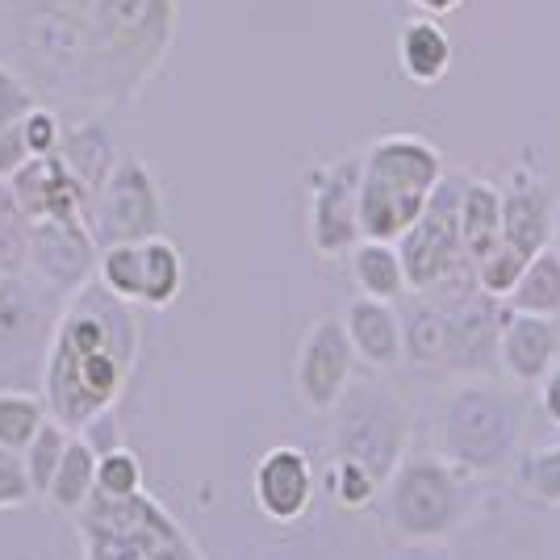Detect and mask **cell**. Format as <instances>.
I'll return each mask as SVG.
<instances>
[{"label": "cell", "instance_id": "8d00e7d4", "mask_svg": "<svg viewBox=\"0 0 560 560\" xmlns=\"http://www.w3.org/2000/svg\"><path fill=\"white\" fill-rule=\"evenodd\" d=\"M30 493L34 490H30V477H25L22 452L0 447V511H4V506H22Z\"/></svg>", "mask_w": 560, "mask_h": 560}, {"label": "cell", "instance_id": "1f68e13d", "mask_svg": "<svg viewBox=\"0 0 560 560\" xmlns=\"http://www.w3.org/2000/svg\"><path fill=\"white\" fill-rule=\"evenodd\" d=\"M25 252H30V218L18 206L13 188L0 180V268L25 272Z\"/></svg>", "mask_w": 560, "mask_h": 560}, {"label": "cell", "instance_id": "5bb4252c", "mask_svg": "<svg viewBox=\"0 0 560 560\" xmlns=\"http://www.w3.org/2000/svg\"><path fill=\"white\" fill-rule=\"evenodd\" d=\"M252 493H256V506L268 523H298V518L310 514L314 493H318L314 460L293 444L264 452V460L256 465V477H252Z\"/></svg>", "mask_w": 560, "mask_h": 560}, {"label": "cell", "instance_id": "ac0fdd59", "mask_svg": "<svg viewBox=\"0 0 560 560\" xmlns=\"http://www.w3.org/2000/svg\"><path fill=\"white\" fill-rule=\"evenodd\" d=\"M4 185L13 188L18 206L30 222L43 218H84L89 213V197L84 188L71 180V172L63 167L59 155H30Z\"/></svg>", "mask_w": 560, "mask_h": 560}, {"label": "cell", "instance_id": "9a60e30c", "mask_svg": "<svg viewBox=\"0 0 560 560\" xmlns=\"http://www.w3.org/2000/svg\"><path fill=\"white\" fill-rule=\"evenodd\" d=\"M506 302L472 293L465 305L447 314V360L452 376H498V330Z\"/></svg>", "mask_w": 560, "mask_h": 560}, {"label": "cell", "instance_id": "cb8c5ba5", "mask_svg": "<svg viewBox=\"0 0 560 560\" xmlns=\"http://www.w3.org/2000/svg\"><path fill=\"white\" fill-rule=\"evenodd\" d=\"M185 289V259L176 252V243L164 234L139 238V302L147 310H164L180 298Z\"/></svg>", "mask_w": 560, "mask_h": 560}, {"label": "cell", "instance_id": "d590c367", "mask_svg": "<svg viewBox=\"0 0 560 560\" xmlns=\"http://www.w3.org/2000/svg\"><path fill=\"white\" fill-rule=\"evenodd\" d=\"M59 135H63V121H59L55 109H47V105H34V109L22 117V139H25V147H30V155H55Z\"/></svg>", "mask_w": 560, "mask_h": 560}, {"label": "cell", "instance_id": "6da1fadb", "mask_svg": "<svg viewBox=\"0 0 560 560\" xmlns=\"http://www.w3.org/2000/svg\"><path fill=\"white\" fill-rule=\"evenodd\" d=\"M18 43L50 93L130 105L176 43V0H18Z\"/></svg>", "mask_w": 560, "mask_h": 560}, {"label": "cell", "instance_id": "8992f818", "mask_svg": "<svg viewBox=\"0 0 560 560\" xmlns=\"http://www.w3.org/2000/svg\"><path fill=\"white\" fill-rule=\"evenodd\" d=\"M75 514L89 560H206L185 527L142 490L130 498L93 490Z\"/></svg>", "mask_w": 560, "mask_h": 560}, {"label": "cell", "instance_id": "e575fe53", "mask_svg": "<svg viewBox=\"0 0 560 560\" xmlns=\"http://www.w3.org/2000/svg\"><path fill=\"white\" fill-rule=\"evenodd\" d=\"M34 105H38V101H34L30 80L0 63V130H4V126H18Z\"/></svg>", "mask_w": 560, "mask_h": 560}, {"label": "cell", "instance_id": "52a82bcc", "mask_svg": "<svg viewBox=\"0 0 560 560\" xmlns=\"http://www.w3.org/2000/svg\"><path fill=\"white\" fill-rule=\"evenodd\" d=\"M330 447L369 465L385 481L394 465L410 452V410L381 381H355L330 406Z\"/></svg>", "mask_w": 560, "mask_h": 560}, {"label": "cell", "instance_id": "836d02e7", "mask_svg": "<svg viewBox=\"0 0 560 560\" xmlns=\"http://www.w3.org/2000/svg\"><path fill=\"white\" fill-rule=\"evenodd\" d=\"M523 264H527V256H518L514 247L498 243L490 256H481L477 264H472V272H477V289H481L486 298L506 302V293L514 289V280H518V272H523Z\"/></svg>", "mask_w": 560, "mask_h": 560}, {"label": "cell", "instance_id": "30bf717a", "mask_svg": "<svg viewBox=\"0 0 560 560\" xmlns=\"http://www.w3.org/2000/svg\"><path fill=\"white\" fill-rule=\"evenodd\" d=\"M55 289L43 280H30L22 272L0 277V376L34 369V355H47L50 335H55V305H63Z\"/></svg>", "mask_w": 560, "mask_h": 560}, {"label": "cell", "instance_id": "d4e9b609", "mask_svg": "<svg viewBox=\"0 0 560 560\" xmlns=\"http://www.w3.org/2000/svg\"><path fill=\"white\" fill-rule=\"evenodd\" d=\"M351 280L364 298L376 302H401L410 289H406V272H401V256H397L394 243H381V238H360L348 252Z\"/></svg>", "mask_w": 560, "mask_h": 560}, {"label": "cell", "instance_id": "44dd1931", "mask_svg": "<svg viewBox=\"0 0 560 560\" xmlns=\"http://www.w3.org/2000/svg\"><path fill=\"white\" fill-rule=\"evenodd\" d=\"M55 155L63 160V167L71 172V180L84 188V197H89V206H93V197L101 192L105 176H109L117 164V147H114L109 126H105L101 117L75 121V126H68V130L59 135Z\"/></svg>", "mask_w": 560, "mask_h": 560}, {"label": "cell", "instance_id": "f546056e", "mask_svg": "<svg viewBox=\"0 0 560 560\" xmlns=\"http://www.w3.org/2000/svg\"><path fill=\"white\" fill-rule=\"evenodd\" d=\"M327 486L343 511H373L376 493H381V477L369 465L351 460V456H335L327 472Z\"/></svg>", "mask_w": 560, "mask_h": 560}, {"label": "cell", "instance_id": "484cf974", "mask_svg": "<svg viewBox=\"0 0 560 560\" xmlns=\"http://www.w3.org/2000/svg\"><path fill=\"white\" fill-rule=\"evenodd\" d=\"M506 310L518 314H539V318H560V252L548 243L536 256H527L523 272L506 293Z\"/></svg>", "mask_w": 560, "mask_h": 560}, {"label": "cell", "instance_id": "3957f363", "mask_svg": "<svg viewBox=\"0 0 560 560\" xmlns=\"http://www.w3.org/2000/svg\"><path fill=\"white\" fill-rule=\"evenodd\" d=\"M523 435L518 385L498 376H456L431 415V452L460 465L472 477L511 472Z\"/></svg>", "mask_w": 560, "mask_h": 560}, {"label": "cell", "instance_id": "74e56055", "mask_svg": "<svg viewBox=\"0 0 560 560\" xmlns=\"http://www.w3.org/2000/svg\"><path fill=\"white\" fill-rule=\"evenodd\" d=\"M25 160H30V147L22 139V121L18 126H4L0 130V180H9Z\"/></svg>", "mask_w": 560, "mask_h": 560}, {"label": "cell", "instance_id": "5b68a950", "mask_svg": "<svg viewBox=\"0 0 560 560\" xmlns=\"http://www.w3.org/2000/svg\"><path fill=\"white\" fill-rule=\"evenodd\" d=\"M444 151L422 135H381L360 151V238L397 243L444 180Z\"/></svg>", "mask_w": 560, "mask_h": 560}, {"label": "cell", "instance_id": "83f0119b", "mask_svg": "<svg viewBox=\"0 0 560 560\" xmlns=\"http://www.w3.org/2000/svg\"><path fill=\"white\" fill-rule=\"evenodd\" d=\"M514 486L539 506H560V444L518 452L511 465Z\"/></svg>", "mask_w": 560, "mask_h": 560}, {"label": "cell", "instance_id": "f35d334b", "mask_svg": "<svg viewBox=\"0 0 560 560\" xmlns=\"http://www.w3.org/2000/svg\"><path fill=\"white\" fill-rule=\"evenodd\" d=\"M539 406H544V419L560 427V360L539 376Z\"/></svg>", "mask_w": 560, "mask_h": 560}, {"label": "cell", "instance_id": "f1b7e54d", "mask_svg": "<svg viewBox=\"0 0 560 560\" xmlns=\"http://www.w3.org/2000/svg\"><path fill=\"white\" fill-rule=\"evenodd\" d=\"M43 422H47V401L22 389H0V447L25 452Z\"/></svg>", "mask_w": 560, "mask_h": 560}, {"label": "cell", "instance_id": "ab89813d", "mask_svg": "<svg viewBox=\"0 0 560 560\" xmlns=\"http://www.w3.org/2000/svg\"><path fill=\"white\" fill-rule=\"evenodd\" d=\"M419 13L427 18H452V13H460L465 9V0H410Z\"/></svg>", "mask_w": 560, "mask_h": 560}, {"label": "cell", "instance_id": "d6986e66", "mask_svg": "<svg viewBox=\"0 0 560 560\" xmlns=\"http://www.w3.org/2000/svg\"><path fill=\"white\" fill-rule=\"evenodd\" d=\"M343 330L360 364H369L373 373H394L401 364V318L397 302H376V298H351L343 310Z\"/></svg>", "mask_w": 560, "mask_h": 560}, {"label": "cell", "instance_id": "d6a6232c", "mask_svg": "<svg viewBox=\"0 0 560 560\" xmlns=\"http://www.w3.org/2000/svg\"><path fill=\"white\" fill-rule=\"evenodd\" d=\"M142 490V468L135 460V452L126 447H109L105 456L96 452V493L105 498H130Z\"/></svg>", "mask_w": 560, "mask_h": 560}, {"label": "cell", "instance_id": "60d3db41", "mask_svg": "<svg viewBox=\"0 0 560 560\" xmlns=\"http://www.w3.org/2000/svg\"><path fill=\"white\" fill-rule=\"evenodd\" d=\"M552 247L560 252V197H557V210H552Z\"/></svg>", "mask_w": 560, "mask_h": 560}, {"label": "cell", "instance_id": "4316f807", "mask_svg": "<svg viewBox=\"0 0 560 560\" xmlns=\"http://www.w3.org/2000/svg\"><path fill=\"white\" fill-rule=\"evenodd\" d=\"M93 490H96V447L84 435H75V440H68L63 456H59V468L50 477L47 498L59 511H80Z\"/></svg>", "mask_w": 560, "mask_h": 560}, {"label": "cell", "instance_id": "8fae6325", "mask_svg": "<svg viewBox=\"0 0 560 560\" xmlns=\"http://www.w3.org/2000/svg\"><path fill=\"white\" fill-rule=\"evenodd\" d=\"M360 243V155H339L310 172V247L343 259Z\"/></svg>", "mask_w": 560, "mask_h": 560}, {"label": "cell", "instance_id": "603a6c76", "mask_svg": "<svg viewBox=\"0 0 560 560\" xmlns=\"http://www.w3.org/2000/svg\"><path fill=\"white\" fill-rule=\"evenodd\" d=\"M401 318V364L444 369L447 360V314L431 298L415 293L410 305L397 310Z\"/></svg>", "mask_w": 560, "mask_h": 560}, {"label": "cell", "instance_id": "4fadbf2b", "mask_svg": "<svg viewBox=\"0 0 560 560\" xmlns=\"http://www.w3.org/2000/svg\"><path fill=\"white\" fill-rule=\"evenodd\" d=\"M355 376V351L348 343V330L339 318H318L310 323L298 348V364H293V385L310 410H330L339 394L348 389Z\"/></svg>", "mask_w": 560, "mask_h": 560}, {"label": "cell", "instance_id": "2e32d148", "mask_svg": "<svg viewBox=\"0 0 560 560\" xmlns=\"http://www.w3.org/2000/svg\"><path fill=\"white\" fill-rule=\"evenodd\" d=\"M557 360H560L557 318L518 314V310L502 314V330H498V373L506 376L511 385H518V389L539 385V376L548 373Z\"/></svg>", "mask_w": 560, "mask_h": 560}, {"label": "cell", "instance_id": "e0dca14e", "mask_svg": "<svg viewBox=\"0 0 560 560\" xmlns=\"http://www.w3.org/2000/svg\"><path fill=\"white\" fill-rule=\"evenodd\" d=\"M552 210L557 197L548 180L532 167H514V176L502 185V243L518 256H536L552 243Z\"/></svg>", "mask_w": 560, "mask_h": 560}, {"label": "cell", "instance_id": "277c9868", "mask_svg": "<svg viewBox=\"0 0 560 560\" xmlns=\"http://www.w3.org/2000/svg\"><path fill=\"white\" fill-rule=\"evenodd\" d=\"M477 481L481 477L444 460L440 452H406L394 472L381 481L376 514L397 544L435 548L472 518L481 502Z\"/></svg>", "mask_w": 560, "mask_h": 560}, {"label": "cell", "instance_id": "9c48e42d", "mask_svg": "<svg viewBox=\"0 0 560 560\" xmlns=\"http://www.w3.org/2000/svg\"><path fill=\"white\" fill-rule=\"evenodd\" d=\"M460 185L465 176L444 172V180L431 188L427 206L415 218V226L397 238V256H401V272H406V289L410 293H427L435 280L444 277L460 252V231H456V206H460Z\"/></svg>", "mask_w": 560, "mask_h": 560}, {"label": "cell", "instance_id": "ba28073f", "mask_svg": "<svg viewBox=\"0 0 560 560\" xmlns=\"http://www.w3.org/2000/svg\"><path fill=\"white\" fill-rule=\"evenodd\" d=\"M84 222L93 231L96 247L139 243L151 234H164V197H160L151 167L135 155H117L114 172L105 176Z\"/></svg>", "mask_w": 560, "mask_h": 560}, {"label": "cell", "instance_id": "ffe728a7", "mask_svg": "<svg viewBox=\"0 0 560 560\" xmlns=\"http://www.w3.org/2000/svg\"><path fill=\"white\" fill-rule=\"evenodd\" d=\"M394 55H397L401 75H406L410 84H419V89H431V84L447 80V71L456 63V47H452L447 30L440 25V18H427V13L401 22Z\"/></svg>", "mask_w": 560, "mask_h": 560}, {"label": "cell", "instance_id": "b9f144b4", "mask_svg": "<svg viewBox=\"0 0 560 560\" xmlns=\"http://www.w3.org/2000/svg\"><path fill=\"white\" fill-rule=\"evenodd\" d=\"M0 277H4V268H0Z\"/></svg>", "mask_w": 560, "mask_h": 560}, {"label": "cell", "instance_id": "7c38bea8", "mask_svg": "<svg viewBox=\"0 0 560 560\" xmlns=\"http://www.w3.org/2000/svg\"><path fill=\"white\" fill-rule=\"evenodd\" d=\"M96 247L93 231L84 218H43L30 222V252L25 268L55 289L59 298H71L75 289H84L96 277Z\"/></svg>", "mask_w": 560, "mask_h": 560}, {"label": "cell", "instance_id": "7402d4cb", "mask_svg": "<svg viewBox=\"0 0 560 560\" xmlns=\"http://www.w3.org/2000/svg\"><path fill=\"white\" fill-rule=\"evenodd\" d=\"M456 231H460V252L468 264L490 256L502 243V185L490 176H465L460 185V206H456Z\"/></svg>", "mask_w": 560, "mask_h": 560}, {"label": "cell", "instance_id": "4dcf8cb0", "mask_svg": "<svg viewBox=\"0 0 560 560\" xmlns=\"http://www.w3.org/2000/svg\"><path fill=\"white\" fill-rule=\"evenodd\" d=\"M68 440H71L68 427H63V422H55L50 415H47V422L34 431L30 447L22 452L25 477H30V490H34V493H47L50 477H55V468H59V456H63Z\"/></svg>", "mask_w": 560, "mask_h": 560}, {"label": "cell", "instance_id": "7a4b0ae2", "mask_svg": "<svg viewBox=\"0 0 560 560\" xmlns=\"http://www.w3.org/2000/svg\"><path fill=\"white\" fill-rule=\"evenodd\" d=\"M139 327L135 305L114 298L101 280L75 289L55 323L43 369L47 415L68 431L93 427L117 401L126 376L135 369Z\"/></svg>", "mask_w": 560, "mask_h": 560}]
</instances>
